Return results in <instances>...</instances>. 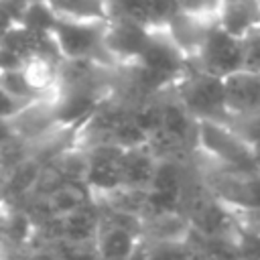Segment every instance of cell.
<instances>
[{
  "instance_id": "6da1fadb",
  "label": "cell",
  "mask_w": 260,
  "mask_h": 260,
  "mask_svg": "<svg viewBox=\"0 0 260 260\" xmlns=\"http://www.w3.org/2000/svg\"><path fill=\"white\" fill-rule=\"evenodd\" d=\"M197 152L205 158L234 171L260 169L254 148L228 124L219 120L197 122Z\"/></svg>"
},
{
  "instance_id": "7a4b0ae2",
  "label": "cell",
  "mask_w": 260,
  "mask_h": 260,
  "mask_svg": "<svg viewBox=\"0 0 260 260\" xmlns=\"http://www.w3.org/2000/svg\"><path fill=\"white\" fill-rule=\"evenodd\" d=\"M173 93L197 120H228L223 79L197 69L193 63L173 85Z\"/></svg>"
},
{
  "instance_id": "3957f363",
  "label": "cell",
  "mask_w": 260,
  "mask_h": 260,
  "mask_svg": "<svg viewBox=\"0 0 260 260\" xmlns=\"http://www.w3.org/2000/svg\"><path fill=\"white\" fill-rule=\"evenodd\" d=\"M104 26L106 22L57 18L51 35L61 59H93L106 65H114L104 47Z\"/></svg>"
},
{
  "instance_id": "277c9868",
  "label": "cell",
  "mask_w": 260,
  "mask_h": 260,
  "mask_svg": "<svg viewBox=\"0 0 260 260\" xmlns=\"http://www.w3.org/2000/svg\"><path fill=\"white\" fill-rule=\"evenodd\" d=\"M191 63L197 69L223 79L225 75L242 69V41L213 20Z\"/></svg>"
},
{
  "instance_id": "5b68a950",
  "label": "cell",
  "mask_w": 260,
  "mask_h": 260,
  "mask_svg": "<svg viewBox=\"0 0 260 260\" xmlns=\"http://www.w3.org/2000/svg\"><path fill=\"white\" fill-rule=\"evenodd\" d=\"M144 69H148L152 75L160 77L169 85H175L179 77L189 69L191 61L185 57V53L175 45V41L169 37L165 26H152L148 41L140 53V59L136 61Z\"/></svg>"
},
{
  "instance_id": "8992f818",
  "label": "cell",
  "mask_w": 260,
  "mask_h": 260,
  "mask_svg": "<svg viewBox=\"0 0 260 260\" xmlns=\"http://www.w3.org/2000/svg\"><path fill=\"white\" fill-rule=\"evenodd\" d=\"M148 24L132 20L128 16L110 14L104 26V47L114 65H132L140 59V53L150 35Z\"/></svg>"
},
{
  "instance_id": "52a82bcc",
  "label": "cell",
  "mask_w": 260,
  "mask_h": 260,
  "mask_svg": "<svg viewBox=\"0 0 260 260\" xmlns=\"http://www.w3.org/2000/svg\"><path fill=\"white\" fill-rule=\"evenodd\" d=\"M87 150V169H85V187L89 189L91 197L112 191L122 183V150L116 144H93L85 146Z\"/></svg>"
},
{
  "instance_id": "ba28073f",
  "label": "cell",
  "mask_w": 260,
  "mask_h": 260,
  "mask_svg": "<svg viewBox=\"0 0 260 260\" xmlns=\"http://www.w3.org/2000/svg\"><path fill=\"white\" fill-rule=\"evenodd\" d=\"M140 242L142 238L136 228L102 215L93 240L95 258H132L138 254Z\"/></svg>"
},
{
  "instance_id": "9c48e42d",
  "label": "cell",
  "mask_w": 260,
  "mask_h": 260,
  "mask_svg": "<svg viewBox=\"0 0 260 260\" xmlns=\"http://www.w3.org/2000/svg\"><path fill=\"white\" fill-rule=\"evenodd\" d=\"M223 95L228 116L260 110V73L238 69L223 77Z\"/></svg>"
},
{
  "instance_id": "30bf717a",
  "label": "cell",
  "mask_w": 260,
  "mask_h": 260,
  "mask_svg": "<svg viewBox=\"0 0 260 260\" xmlns=\"http://www.w3.org/2000/svg\"><path fill=\"white\" fill-rule=\"evenodd\" d=\"M160 108H162V122L160 130L177 140L179 144L197 150V118L189 114V110L177 100L173 89L160 93Z\"/></svg>"
},
{
  "instance_id": "8fae6325",
  "label": "cell",
  "mask_w": 260,
  "mask_h": 260,
  "mask_svg": "<svg viewBox=\"0 0 260 260\" xmlns=\"http://www.w3.org/2000/svg\"><path fill=\"white\" fill-rule=\"evenodd\" d=\"M189 234H191V223L181 209L148 213L142 217V223H140V238L146 244L187 242Z\"/></svg>"
},
{
  "instance_id": "7c38bea8",
  "label": "cell",
  "mask_w": 260,
  "mask_h": 260,
  "mask_svg": "<svg viewBox=\"0 0 260 260\" xmlns=\"http://www.w3.org/2000/svg\"><path fill=\"white\" fill-rule=\"evenodd\" d=\"M213 20H215L213 16H199V14H189L179 10L175 16H171L165 22V30L175 41V45L185 53V57L191 61L199 51L205 39V32Z\"/></svg>"
},
{
  "instance_id": "4fadbf2b",
  "label": "cell",
  "mask_w": 260,
  "mask_h": 260,
  "mask_svg": "<svg viewBox=\"0 0 260 260\" xmlns=\"http://www.w3.org/2000/svg\"><path fill=\"white\" fill-rule=\"evenodd\" d=\"M215 22L236 37H244L260 26V0H217Z\"/></svg>"
},
{
  "instance_id": "5bb4252c",
  "label": "cell",
  "mask_w": 260,
  "mask_h": 260,
  "mask_svg": "<svg viewBox=\"0 0 260 260\" xmlns=\"http://www.w3.org/2000/svg\"><path fill=\"white\" fill-rule=\"evenodd\" d=\"M158 158L154 156V152L150 150L148 142L140 144V146H132V148H124L122 150V183L128 187H140V189H148L152 183V175L156 169Z\"/></svg>"
},
{
  "instance_id": "9a60e30c",
  "label": "cell",
  "mask_w": 260,
  "mask_h": 260,
  "mask_svg": "<svg viewBox=\"0 0 260 260\" xmlns=\"http://www.w3.org/2000/svg\"><path fill=\"white\" fill-rule=\"evenodd\" d=\"M57 18L106 22L110 18L108 0H45Z\"/></svg>"
},
{
  "instance_id": "2e32d148",
  "label": "cell",
  "mask_w": 260,
  "mask_h": 260,
  "mask_svg": "<svg viewBox=\"0 0 260 260\" xmlns=\"http://www.w3.org/2000/svg\"><path fill=\"white\" fill-rule=\"evenodd\" d=\"M0 93H4L8 100H12L18 106L39 100V98H45L30 85L28 77L22 71V65L0 67Z\"/></svg>"
},
{
  "instance_id": "e0dca14e",
  "label": "cell",
  "mask_w": 260,
  "mask_h": 260,
  "mask_svg": "<svg viewBox=\"0 0 260 260\" xmlns=\"http://www.w3.org/2000/svg\"><path fill=\"white\" fill-rule=\"evenodd\" d=\"M252 148L260 146V110L248 112V114H238V116H228L225 120Z\"/></svg>"
},
{
  "instance_id": "ac0fdd59",
  "label": "cell",
  "mask_w": 260,
  "mask_h": 260,
  "mask_svg": "<svg viewBox=\"0 0 260 260\" xmlns=\"http://www.w3.org/2000/svg\"><path fill=\"white\" fill-rule=\"evenodd\" d=\"M240 41H242V69L260 73V26L240 37Z\"/></svg>"
},
{
  "instance_id": "d6986e66",
  "label": "cell",
  "mask_w": 260,
  "mask_h": 260,
  "mask_svg": "<svg viewBox=\"0 0 260 260\" xmlns=\"http://www.w3.org/2000/svg\"><path fill=\"white\" fill-rule=\"evenodd\" d=\"M108 2H110V14L128 16L132 20H138V22L152 26L144 0H108Z\"/></svg>"
},
{
  "instance_id": "ffe728a7",
  "label": "cell",
  "mask_w": 260,
  "mask_h": 260,
  "mask_svg": "<svg viewBox=\"0 0 260 260\" xmlns=\"http://www.w3.org/2000/svg\"><path fill=\"white\" fill-rule=\"evenodd\" d=\"M144 4L152 26H165V22L181 10L177 0H144Z\"/></svg>"
},
{
  "instance_id": "44dd1931",
  "label": "cell",
  "mask_w": 260,
  "mask_h": 260,
  "mask_svg": "<svg viewBox=\"0 0 260 260\" xmlns=\"http://www.w3.org/2000/svg\"><path fill=\"white\" fill-rule=\"evenodd\" d=\"M179 8L189 14H199V16H213L215 18V8L217 0H177Z\"/></svg>"
},
{
  "instance_id": "7402d4cb",
  "label": "cell",
  "mask_w": 260,
  "mask_h": 260,
  "mask_svg": "<svg viewBox=\"0 0 260 260\" xmlns=\"http://www.w3.org/2000/svg\"><path fill=\"white\" fill-rule=\"evenodd\" d=\"M6 175H8V167H6L4 160L0 158V187H2V183H4V179H6Z\"/></svg>"
}]
</instances>
